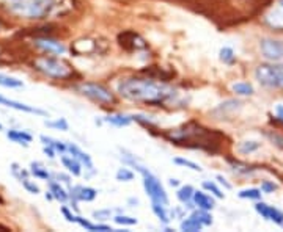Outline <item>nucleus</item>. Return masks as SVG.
Instances as JSON below:
<instances>
[{
	"mask_svg": "<svg viewBox=\"0 0 283 232\" xmlns=\"http://www.w3.org/2000/svg\"><path fill=\"white\" fill-rule=\"evenodd\" d=\"M118 93L127 100L151 106L168 104L178 97V93L172 87L149 79H124L118 83Z\"/></svg>",
	"mask_w": 283,
	"mask_h": 232,
	"instance_id": "f257e3e1",
	"label": "nucleus"
},
{
	"mask_svg": "<svg viewBox=\"0 0 283 232\" xmlns=\"http://www.w3.org/2000/svg\"><path fill=\"white\" fill-rule=\"evenodd\" d=\"M62 0H8V8L22 17L43 19L52 13Z\"/></svg>",
	"mask_w": 283,
	"mask_h": 232,
	"instance_id": "f03ea898",
	"label": "nucleus"
},
{
	"mask_svg": "<svg viewBox=\"0 0 283 232\" xmlns=\"http://www.w3.org/2000/svg\"><path fill=\"white\" fill-rule=\"evenodd\" d=\"M255 77L266 88H283V63L260 65L255 69Z\"/></svg>",
	"mask_w": 283,
	"mask_h": 232,
	"instance_id": "7ed1b4c3",
	"label": "nucleus"
},
{
	"mask_svg": "<svg viewBox=\"0 0 283 232\" xmlns=\"http://www.w3.org/2000/svg\"><path fill=\"white\" fill-rule=\"evenodd\" d=\"M35 66L38 71H41L47 77H52V79H66L72 74L71 68L55 57H40L35 61Z\"/></svg>",
	"mask_w": 283,
	"mask_h": 232,
	"instance_id": "20e7f679",
	"label": "nucleus"
},
{
	"mask_svg": "<svg viewBox=\"0 0 283 232\" xmlns=\"http://www.w3.org/2000/svg\"><path fill=\"white\" fill-rule=\"evenodd\" d=\"M82 96L90 97L91 100L101 102V104H110L114 102V93L106 88L104 85H99V83H81L77 85L76 88Z\"/></svg>",
	"mask_w": 283,
	"mask_h": 232,
	"instance_id": "39448f33",
	"label": "nucleus"
},
{
	"mask_svg": "<svg viewBox=\"0 0 283 232\" xmlns=\"http://www.w3.org/2000/svg\"><path fill=\"white\" fill-rule=\"evenodd\" d=\"M260 49H261V54L266 60H271V61L283 60V43L281 41L265 38L260 43Z\"/></svg>",
	"mask_w": 283,
	"mask_h": 232,
	"instance_id": "423d86ee",
	"label": "nucleus"
},
{
	"mask_svg": "<svg viewBox=\"0 0 283 232\" xmlns=\"http://www.w3.org/2000/svg\"><path fill=\"white\" fill-rule=\"evenodd\" d=\"M265 22L271 29L277 32H283V0H278V2L266 13Z\"/></svg>",
	"mask_w": 283,
	"mask_h": 232,
	"instance_id": "0eeeda50",
	"label": "nucleus"
},
{
	"mask_svg": "<svg viewBox=\"0 0 283 232\" xmlns=\"http://www.w3.org/2000/svg\"><path fill=\"white\" fill-rule=\"evenodd\" d=\"M255 209H256V212H258L261 217H265L266 220H269V221H272L275 224H283V214L278 209L272 207V205H268L265 202H258V204L255 205Z\"/></svg>",
	"mask_w": 283,
	"mask_h": 232,
	"instance_id": "6e6552de",
	"label": "nucleus"
},
{
	"mask_svg": "<svg viewBox=\"0 0 283 232\" xmlns=\"http://www.w3.org/2000/svg\"><path fill=\"white\" fill-rule=\"evenodd\" d=\"M35 44H36L41 50H44V52H47V54H50V55H63V54L66 52V47H65L62 43L55 41V39L41 38V39H36Z\"/></svg>",
	"mask_w": 283,
	"mask_h": 232,
	"instance_id": "1a4fd4ad",
	"label": "nucleus"
},
{
	"mask_svg": "<svg viewBox=\"0 0 283 232\" xmlns=\"http://www.w3.org/2000/svg\"><path fill=\"white\" fill-rule=\"evenodd\" d=\"M98 196V192L91 187H82L77 185L74 188H69V198L74 201H85V202H91L95 198Z\"/></svg>",
	"mask_w": 283,
	"mask_h": 232,
	"instance_id": "9d476101",
	"label": "nucleus"
},
{
	"mask_svg": "<svg viewBox=\"0 0 283 232\" xmlns=\"http://www.w3.org/2000/svg\"><path fill=\"white\" fill-rule=\"evenodd\" d=\"M0 106H5V107L14 109V110H19V112H27V113H35V115L46 116V112H44V110H40V109H35V107H30V106L21 104V102L7 99V97H4V96H0Z\"/></svg>",
	"mask_w": 283,
	"mask_h": 232,
	"instance_id": "9b49d317",
	"label": "nucleus"
},
{
	"mask_svg": "<svg viewBox=\"0 0 283 232\" xmlns=\"http://www.w3.org/2000/svg\"><path fill=\"white\" fill-rule=\"evenodd\" d=\"M66 144H68V152L71 154V156H74L82 165H85L87 170H90L91 173H95V165H93V160H91V157L88 156V154L84 152L82 149H79V147H77L76 144H72V143H66Z\"/></svg>",
	"mask_w": 283,
	"mask_h": 232,
	"instance_id": "f8f14e48",
	"label": "nucleus"
},
{
	"mask_svg": "<svg viewBox=\"0 0 283 232\" xmlns=\"http://www.w3.org/2000/svg\"><path fill=\"white\" fill-rule=\"evenodd\" d=\"M194 202H195V205L198 209H204V210H213L214 205H216L214 199L204 192H195L194 193Z\"/></svg>",
	"mask_w": 283,
	"mask_h": 232,
	"instance_id": "ddd939ff",
	"label": "nucleus"
},
{
	"mask_svg": "<svg viewBox=\"0 0 283 232\" xmlns=\"http://www.w3.org/2000/svg\"><path fill=\"white\" fill-rule=\"evenodd\" d=\"M62 163L63 166L72 174V176H81L82 174V166H81V162L77 160L74 156H62Z\"/></svg>",
	"mask_w": 283,
	"mask_h": 232,
	"instance_id": "4468645a",
	"label": "nucleus"
},
{
	"mask_svg": "<svg viewBox=\"0 0 283 232\" xmlns=\"http://www.w3.org/2000/svg\"><path fill=\"white\" fill-rule=\"evenodd\" d=\"M7 137L11 141L17 143V144H24V146H29V143L33 140V137L29 132H24V131H8Z\"/></svg>",
	"mask_w": 283,
	"mask_h": 232,
	"instance_id": "2eb2a0df",
	"label": "nucleus"
},
{
	"mask_svg": "<svg viewBox=\"0 0 283 232\" xmlns=\"http://www.w3.org/2000/svg\"><path fill=\"white\" fill-rule=\"evenodd\" d=\"M104 121L115 125V127H126V125H129L134 119L129 115H110V116H106Z\"/></svg>",
	"mask_w": 283,
	"mask_h": 232,
	"instance_id": "dca6fc26",
	"label": "nucleus"
},
{
	"mask_svg": "<svg viewBox=\"0 0 283 232\" xmlns=\"http://www.w3.org/2000/svg\"><path fill=\"white\" fill-rule=\"evenodd\" d=\"M49 190L52 192V195H54L55 199H59L62 202H66L69 199V193H66L63 190V187L60 185V182H55V180H52V179L49 180Z\"/></svg>",
	"mask_w": 283,
	"mask_h": 232,
	"instance_id": "f3484780",
	"label": "nucleus"
},
{
	"mask_svg": "<svg viewBox=\"0 0 283 232\" xmlns=\"http://www.w3.org/2000/svg\"><path fill=\"white\" fill-rule=\"evenodd\" d=\"M167 205L165 204H161V202H151V209L154 212V215H156L164 224H168L170 223V215L167 212Z\"/></svg>",
	"mask_w": 283,
	"mask_h": 232,
	"instance_id": "a211bd4d",
	"label": "nucleus"
},
{
	"mask_svg": "<svg viewBox=\"0 0 283 232\" xmlns=\"http://www.w3.org/2000/svg\"><path fill=\"white\" fill-rule=\"evenodd\" d=\"M191 217H194L197 221H200V223L203 224V227L213 224V217H211L210 210H204V209H198V207H197V210H194V212L191 214Z\"/></svg>",
	"mask_w": 283,
	"mask_h": 232,
	"instance_id": "6ab92c4d",
	"label": "nucleus"
},
{
	"mask_svg": "<svg viewBox=\"0 0 283 232\" xmlns=\"http://www.w3.org/2000/svg\"><path fill=\"white\" fill-rule=\"evenodd\" d=\"M194 193H195V190H194V187H191V185H184V187H181V188H178V192H176V198L181 201L183 204H189L192 199H194Z\"/></svg>",
	"mask_w": 283,
	"mask_h": 232,
	"instance_id": "aec40b11",
	"label": "nucleus"
},
{
	"mask_svg": "<svg viewBox=\"0 0 283 232\" xmlns=\"http://www.w3.org/2000/svg\"><path fill=\"white\" fill-rule=\"evenodd\" d=\"M179 227H181V230H187V232H197V230H201L203 224L200 221H197L194 217H189L186 220L181 221V224H179Z\"/></svg>",
	"mask_w": 283,
	"mask_h": 232,
	"instance_id": "412c9836",
	"label": "nucleus"
},
{
	"mask_svg": "<svg viewBox=\"0 0 283 232\" xmlns=\"http://www.w3.org/2000/svg\"><path fill=\"white\" fill-rule=\"evenodd\" d=\"M0 87H5V88H22L24 83H22V80L14 79V77L0 74Z\"/></svg>",
	"mask_w": 283,
	"mask_h": 232,
	"instance_id": "4be33fe9",
	"label": "nucleus"
},
{
	"mask_svg": "<svg viewBox=\"0 0 283 232\" xmlns=\"http://www.w3.org/2000/svg\"><path fill=\"white\" fill-rule=\"evenodd\" d=\"M261 147V143L258 141H242L238 144V151L241 154H244V156H247V154H252L255 151H258Z\"/></svg>",
	"mask_w": 283,
	"mask_h": 232,
	"instance_id": "5701e85b",
	"label": "nucleus"
},
{
	"mask_svg": "<svg viewBox=\"0 0 283 232\" xmlns=\"http://www.w3.org/2000/svg\"><path fill=\"white\" fill-rule=\"evenodd\" d=\"M41 141L47 146H52L55 151H60L62 154L68 151V144H65L63 141H59L55 138H50V137H46V135H41Z\"/></svg>",
	"mask_w": 283,
	"mask_h": 232,
	"instance_id": "b1692460",
	"label": "nucleus"
},
{
	"mask_svg": "<svg viewBox=\"0 0 283 232\" xmlns=\"http://www.w3.org/2000/svg\"><path fill=\"white\" fill-rule=\"evenodd\" d=\"M231 88H233V91L236 94H239V96H250V94H253V87L250 83H247V82H236Z\"/></svg>",
	"mask_w": 283,
	"mask_h": 232,
	"instance_id": "393cba45",
	"label": "nucleus"
},
{
	"mask_svg": "<svg viewBox=\"0 0 283 232\" xmlns=\"http://www.w3.org/2000/svg\"><path fill=\"white\" fill-rule=\"evenodd\" d=\"M30 168H32L30 173H32L35 177L43 179V180H50V174H49V171H47L46 168H43V165H40V163H32Z\"/></svg>",
	"mask_w": 283,
	"mask_h": 232,
	"instance_id": "a878e982",
	"label": "nucleus"
},
{
	"mask_svg": "<svg viewBox=\"0 0 283 232\" xmlns=\"http://www.w3.org/2000/svg\"><path fill=\"white\" fill-rule=\"evenodd\" d=\"M219 58H220V61H223V63H227V65L233 63L235 58H236L235 50L231 49V47H222L220 52H219Z\"/></svg>",
	"mask_w": 283,
	"mask_h": 232,
	"instance_id": "bb28decb",
	"label": "nucleus"
},
{
	"mask_svg": "<svg viewBox=\"0 0 283 232\" xmlns=\"http://www.w3.org/2000/svg\"><path fill=\"white\" fill-rule=\"evenodd\" d=\"M239 102L238 100H227V102H223V104H220L216 110H214V113L216 112H222V116H225V113L227 112H235L236 109H239Z\"/></svg>",
	"mask_w": 283,
	"mask_h": 232,
	"instance_id": "cd10ccee",
	"label": "nucleus"
},
{
	"mask_svg": "<svg viewBox=\"0 0 283 232\" xmlns=\"http://www.w3.org/2000/svg\"><path fill=\"white\" fill-rule=\"evenodd\" d=\"M173 163L175 165H179V166H184V168H189V170H192V171H201V166L198 165V163H195V162H192V160H187V159H183V157H176V159H173Z\"/></svg>",
	"mask_w": 283,
	"mask_h": 232,
	"instance_id": "c85d7f7f",
	"label": "nucleus"
},
{
	"mask_svg": "<svg viewBox=\"0 0 283 232\" xmlns=\"http://www.w3.org/2000/svg\"><path fill=\"white\" fill-rule=\"evenodd\" d=\"M134 171H131L129 168H120L115 174L117 180H120V182H131V180L134 179Z\"/></svg>",
	"mask_w": 283,
	"mask_h": 232,
	"instance_id": "c756f323",
	"label": "nucleus"
},
{
	"mask_svg": "<svg viewBox=\"0 0 283 232\" xmlns=\"http://www.w3.org/2000/svg\"><path fill=\"white\" fill-rule=\"evenodd\" d=\"M239 198L242 199H260L261 198V190L258 188H247V190H241L238 193Z\"/></svg>",
	"mask_w": 283,
	"mask_h": 232,
	"instance_id": "7c9ffc66",
	"label": "nucleus"
},
{
	"mask_svg": "<svg viewBox=\"0 0 283 232\" xmlns=\"http://www.w3.org/2000/svg\"><path fill=\"white\" fill-rule=\"evenodd\" d=\"M44 124L50 129H59V131H68V122L65 118H59L57 121H44Z\"/></svg>",
	"mask_w": 283,
	"mask_h": 232,
	"instance_id": "2f4dec72",
	"label": "nucleus"
},
{
	"mask_svg": "<svg viewBox=\"0 0 283 232\" xmlns=\"http://www.w3.org/2000/svg\"><path fill=\"white\" fill-rule=\"evenodd\" d=\"M203 188L204 190H208V192H211L216 198H219V199H222L223 198V193H222V190L214 184V182H210V180H204L203 182Z\"/></svg>",
	"mask_w": 283,
	"mask_h": 232,
	"instance_id": "473e14b6",
	"label": "nucleus"
},
{
	"mask_svg": "<svg viewBox=\"0 0 283 232\" xmlns=\"http://www.w3.org/2000/svg\"><path fill=\"white\" fill-rule=\"evenodd\" d=\"M21 184H22V187L27 190L29 193H32V195H38L40 193V187L35 184V182H32L30 179H27V177H24L22 180H21Z\"/></svg>",
	"mask_w": 283,
	"mask_h": 232,
	"instance_id": "72a5a7b5",
	"label": "nucleus"
},
{
	"mask_svg": "<svg viewBox=\"0 0 283 232\" xmlns=\"http://www.w3.org/2000/svg\"><path fill=\"white\" fill-rule=\"evenodd\" d=\"M114 221L117 224H121V226H134V224H137V218L126 217V215H117V217H114Z\"/></svg>",
	"mask_w": 283,
	"mask_h": 232,
	"instance_id": "f704fd0d",
	"label": "nucleus"
},
{
	"mask_svg": "<svg viewBox=\"0 0 283 232\" xmlns=\"http://www.w3.org/2000/svg\"><path fill=\"white\" fill-rule=\"evenodd\" d=\"M11 173H13V176L17 177L19 180H22L24 177H27V174H29L27 171H24L22 168H19L17 163H13V165H11Z\"/></svg>",
	"mask_w": 283,
	"mask_h": 232,
	"instance_id": "c9c22d12",
	"label": "nucleus"
},
{
	"mask_svg": "<svg viewBox=\"0 0 283 232\" xmlns=\"http://www.w3.org/2000/svg\"><path fill=\"white\" fill-rule=\"evenodd\" d=\"M233 171L238 173V174H250L253 171L252 166H247V165H235L233 166Z\"/></svg>",
	"mask_w": 283,
	"mask_h": 232,
	"instance_id": "e433bc0d",
	"label": "nucleus"
},
{
	"mask_svg": "<svg viewBox=\"0 0 283 232\" xmlns=\"http://www.w3.org/2000/svg\"><path fill=\"white\" fill-rule=\"evenodd\" d=\"M62 214H63V217L66 218V221H69V223H76V215L66 207V205H63V207H62Z\"/></svg>",
	"mask_w": 283,
	"mask_h": 232,
	"instance_id": "4c0bfd02",
	"label": "nucleus"
},
{
	"mask_svg": "<svg viewBox=\"0 0 283 232\" xmlns=\"http://www.w3.org/2000/svg\"><path fill=\"white\" fill-rule=\"evenodd\" d=\"M110 215H112L110 210H98V212H93V217L96 220H107V218H110Z\"/></svg>",
	"mask_w": 283,
	"mask_h": 232,
	"instance_id": "58836bf2",
	"label": "nucleus"
},
{
	"mask_svg": "<svg viewBox=\"0 0 283 232\" xmlns=\"http://www.w3.org/2000/svg\"><path fill=\"white\" fill-rule=\"evenodd\" d=\"M274 190H277V185H275V184L268 182V180H265V182L261 184V192H265V193H271V192H274Z\"/></svg>",
	"mask_w": 283,
	"mask_h": 232,
	"instance_id": "ea45409f",
	"label": "nucleus"
},
{
	"mask_svg": "<svg viewBox=\"0 0 283 232\" xmlns=\"http://www.w3.org/2000/svg\"><path fill=\"white\" fill-rule=\"evenodd\" d=\"M43 151H44V154H46L47 157H50V159H54V157H55V149H54L52 146H47V144H44Z\"/></svg>",
	"mask_w": 283,
	"mask_h": 232,
	"instance_id": "a19ab883",
	"label": "nucleus"
},
{
	"mask_svg": "<svg viewBox=\"0 0 283 232\" xmlns=\"http://www.w3.org/2000/svg\"><path fill=\"white\" fill-rule=\"evenodd\" d=\"M216 179L219 180V184H220V185H223L227 190H230V188H231V184H228V182H227V179H225V177H222V176H217Z\"/></svg>",
	"mask_w": 283,
	"mask_h": 232,
	"instance_id": "79ce46f5",
	"label": "nucleus"
},
{
	"mask_svg": "<svg viewBox=\"0 0 283 232\" xmlns=\"http://www.w3.org/2000/svg\"><path fill=\"white\" fill-rule=\"evenodd\" d=\"M275 113L280 119H283V106H277L275 107Z\"/></svg>",
	"mask_w": 283,
	"mask_h": 232,
	"instance_id": "37998d69",
	"label": "nucleus"
},
{
	"mask_svg": "<svg viewBox=\"0 0 283 232\" xmlns=\"http://www.w3.org/2000/svg\"><path fill=\"white\" fill-rule=\"evenodd\" d=\"M168 184H170L172 187H178V185H179V180H178V179H170Z\"/></svg>",
	"mask_w": 283,
	"mask_h": 232,
	"instance_id": "c03bdc74",
	"label": "nucleus"
},
{
	"mask_svg": "<svg viewBox=\"0 0 283 232\" xmlns=\"http://www.w3.org/2000/svg\"><path fill=\"white\" fill-rule=\"evenodd\" d=\"M2 129H4V125H2V124H0V131H2Z\"/></svg>",
	"mask_w": 283,
	"mask_h": 232,
	"instance_id": "a18cd8bd",
	"label": "nucleus"
}]
</instances>
